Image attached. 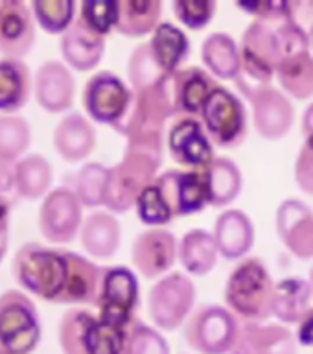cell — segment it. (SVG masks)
<instances>
[{
	"mask_svg": "<svg viewBox=\"0 0 313 354\" xmlns=\"http://www.w3.org/2000/svg\"><path fill=\"white\" fill-rule=\"evenodd\" d=\"M131 115L127 118L124 137L126 148L142 149L162 159L164 129L170 118H176L171 98V76L153 87L133 93Z\"/></svg>",
	"mask_w": 313,
	"mask_h": 354,
	"instance_id": "obj_1",
	"label": "cell"
},
{
	"mask_svg": "<svg viewBox=\"0 0 313 354\" xmlns=\"http://www.w3.org/2000/svg\"><path fill=\"white\" fill-rule=\"evenodd\" d=\"M273 293L275 282L264 260L247 257L231 271L223 299L227 308L243 323H265L273 317Z\"/></svg>",
	"mask_w": 313,
	"mask_h": 354,
	"instance_id": "obj_2",
	"label": "cell"
},
{
	"mask_svg": "<svg viewBox=\"0 0 313 354\" xmlns=\"http://www.w3.org/2000/svg\"><path fill=\"white\" fill-rule=\"evenodd\" d=\"M281 22H265L254 19L240 41V59L242 68L236 77L238 91L249 98L260 88L273 85L276 76V65L281 59Z\"/></svg>",
	"mask_w": 313,
	"mask_h": 354,
	"instance_id": "obj_3",
	"label": "cell"
},
{
	"mask_svg": "<svg viewBox=\"0 0 313 354\" xmlns=\"http://www.w3.org/2000/svg\"><path fill=\"white\" fill-rule=\"evenodd\" d=\"M11 275L26 292L57 304L66 281L65 251L35 242L24 243L11 260Z\"/></svg>",
	"mask_w": 313,
	"mask_h": 354,
	"instance_id": "obj_4",
	"label": "cell"
},
{
	"mask_svg": "<svg viewBox=\"0 0 313 354\" xmlns=\"http://www.w3.org/2000/svg\"><path fill=\"white\" fill-rule=\"evenodd\" d=\"M162 159L142 151V149H124V157L118 165L111 166L107 187H105V209L115 214H124L137 205V199L144 188L157 179Z\"/></svg>",
	"mask_w": 313,
	"mask_h": 354,
	"instance_id": "obj_5",
	"label": "cell"
},
{
	"mask_svg": "<svg viewBox=\"0 0 313 354\" xmlns=\"http://www.w3.org/2000/svg\"><path fill=\"white\" fill-rule=\"evenodd\" d=\"M278 35L281 59L276 65V80L292 98L310 100L313 96L312 37L287 17L278 24Z\"/></svg>",
	"mask_w": 313,
	"mask_h": 354,
	"instance_id": "obj_6",
	"label": "cell"
},
{
	"mask_svg": "<svg viewBox=\"0 0 313 354\" xmlns=\"http://www.w3.org/2000/svg\"><path fill=\"white\" fill-rule=\"evenodd\" d=\"M57 334L65 354H122L126 339V330L107 325L82 308L63 314Z\"/></svg>",
	"mask_w": 313,
	"mask_h": 354,
	"instance_id": "obj_7",
	"label": "cell"
},
{
	"mask_svg": "<svg viewBox=\"0 0 313 354\" xmlns=\"http://www.w3.org/2000/svg\"><path fill=\"white\" fill-rule=\"evenodd\" d=\"M133 96L131 87H127L115 72L99 71L85 83L82 102L94 122L107 124L118 135H124L127 118L131 115Z\"/></svg>",
	"mask_w": 313,
	"mask_h": 354,
	"instance_id": "obj_8",
	"label": "cell"
},
{
	"mask_svg": "<svg viewBox=\"0 0 313 354\" xmlns=\"http://www.w3.org/2000/svg\"><path fill=\"white\" fill-rule=\"evenodd\" d=\"M242 321L221 304H201L184 323L188 347L199 354H231Z\"/></svg>",
	"mask_w": 313,
	"mask_h": 354,
	"instance_id": "obj_9",
	"label": "cell"
},
{
	"mask_svg": "<svg viewBox=\"0 0 313 354\" xmlns=\"http://www.w3.org/2000/svg\"><path fill=\"white\" fill-rule=\"evenodd\" d=\"M203 127L214 146L234 149L247 137V111L231 88L216 85L199 115Z\"/></svg>",
	"mask_w": 313,
	"mask_h": 354,
	"instance_id": "obj_10",
	"label": "cell"
},
{
	"mask_svg": "<svg viewBox=\"0 0 313 354\" xmlns=\"http://www.w3.org/2000/svg\"><path fill=\"white\" fill-rule=\"evenodd\" d=\"M196 295V284L187 273L173 271L160 277L148 293V312L153 325L166 332L177 330L192 315Z\"/></svg>",
	"mask_w": 313,
	"mask_h": 354,
	"instance_id": "obj_11",
	"label": "cell"
},
{
	"mask_svg": "<svg viewBox=\"0 0 313 354\" xmlns=\"http://www.w3.org/2000/svg\"><path fill=\"white\" fill-rule=\"evenodd\" d=\"M41 339V319L28 295L6 290L0 295V345L10 354H30Z\"/></svg>",
	"mask_w": 313,
	"mask_h": 354,
	"instance_id": "obj_12",
	"label": "cell"
},
{
	"mask_svg": "<svg viewBox=\"0 0 313 354\" xmlns=\"http://www.w3.org/2000/svg\"><path fill=\"white\" fill-rule=\"evenodd\" d=\"M96 306L99 321L127 330V326L137 319L138 281L135 273L126 266L105 268Z\"/></svg>",
	"mask_w": 313,
	"mask_h": 354,
	"instance_id": "obj_13",
	"label": "cell"
},
{
	"mask_svg": "<svg viewBox=\"0 0 313 354\" xmlns=\"http://www.w3.org/2000/svg\"><path fill=\"white\" fill-rule=\"evenodd\" d=\"M83 205L72 188L57 187L44 196L39 209V231L48 242L68 243L82 231Z\"/></svg>",
	"mask_w": 313,
	"mask_h": 354,
	"instance_id": "obj_14",
	"label": "cell"
},
{
	"mask_svg": "<svg viewBox=\"0 0 313 354\" xmlns=\"http://www.w3.org/2000/svg\"><path fill=\"white\" fill-rule=\"evenodd\" d=\"M166 148L177 165L205 171L216 159L214 144L196 116H176L166 135Z\"/></svg>",
	"mask_w": 313,
	"mask_h": 354,
	"instance_id": "obj_15",
	"label": "cell"
},
{
	"mask_svg": "<svg viewBox=\"0 0 313 354\" xmlns=\"http://www.w3.org/2000/svg\"><path fill=\"white\" fill-rule=\"evenodd\" d=\"M253 107V127L265 140H281L292 131L295 109L282 88L273 85L253 93L247 98Z\"/></svg>",
	"mask_w": 313,
	"mask_h": 354,
	"instance_id": "obj_16",
	"label": "cell"
},
{
	"mask_svg": "<svg viewBox=\"0 0 313 354\" xmlns=\"http://www.w3.org/2000/svg\"><path fill=\"white\" fill-rule=\"evenodd\" d=\"M179 243L164 227H151L135 238L131 262L144 279H160L176 264Z\"/></svg>",
	"mask_w": 313,
	"mask_h": 354,
	"instance_id": "obj_17",
	"label": "cell"
},
{
	"mask_svg": "<svg viewBox=\"0 0 313 354\" xmlns=\"http://www.w3.org/2000/svg\"><path fill=\"white\" fill-rule=\"evenodd\" d=\"M278 240L298 260L313 259V210L297 198L284 199L275 214Z\"/></svg>",
	"mask_w": 313,
	"mask_h": 354,
	"instance_id": "obj_18",
	"label": "cell"
},
{
	"mask_svg": "<svg viewBox=\"0 0 313 354\" xmlns=\"http://www.w3.org/2000/svg\"><path fill=\"white\" fill-rule=\"evenodd\" d=\"M155 183L168 199L173 216L198 214L209 205L205 174L199 170H168Z\"/></svg>",
	"mask_w": 313,
	"mask_h": 354,
	"instance_id": "obj_19",
	"label": "cell"
},
{
	"mask_svg": "<svg viewBox=\"0 0 313 354\" xmlns=\"http://www.w3.org/2000/svg\"><path fill=\"white\" fill-rule=\"evenodd\" d=\"M35 43V24L30 4L0 0V54L22 59Z\"/></svg>",
	"mask_w": 313,
	"mask_h": 354,
	"instance_id": "obj_20",
	"label": "cell"
},
{
	"mask_svg": "<svg viewBox=\"0 0 313 354\" xmlns=\"http://www.w3.org/2000/svg\"><path fill=\"white\" fill-rule=\"evenodd\" d=\"M35 98L48 113H61L74 104L76 80L61 61H44L35 72Z\"/></svg>",
	"mask_w": 313,
	"mask_h": 354,
	"instance_id": "obj_21",
	"label": "cell"
},
{
	"mask_svg": "<svg viewBox=\"0 0 313 354\" xmlns=\"http://www.w3.org/2000/svg\"><path fill=\"white\" fill-rule=\"evenodd\" d=\"M66 281L57 304H93L96 306L102 290L105 268L82 254L65 251Z\"/></svg>",
	"mask_w": 313,
	"mask_h": 354,
	"instance_id": "obj_22",
	"label": "cell"
},
{
	"mask_svg": "<svg viewBox=\"0 0 313 354\" xmlns=\"http://www.w3.org/2000/svg\"><path fill=\"white\" fill-rule=\"evenodd\" d=\"M218 82L209 71L201 66H187L171 76V98L176 116L199 118L205 102L214 91Z\"/></svg>",
	"mask_w": 313,
	"mask_h": 354,
	"instance_id": "obj_23",
	"label": "cell"
},
{
	"mask_svg": "<svg viewBox=\"0 0 313 354\" xmlns=\"http://www.w3.org/2000/svg\"><path fill=\"white\" fill-rule=\"evenodd\" d=\"M231 354H297V336L284 325L242 321Z\"/></svg>",
	"mask_w": 313,
	"mask_h": 354,
	"instance_id": "obj_24",
	"label": "cell"
},
{
	"mask_svg": "<svg viewBox=\"0 0 313 354\" xmlns=\"http://www.w3.org/2000/svg\"><path fill=\"white\" fill-rule=\"evenodd\" d=\"M214 238L220 254L227 260H243L254 248L256 231L247 212L240 209L223 210L214 223Z\"/></svg>",
	"mask_w": 313,
	"mask_h": 354,
	"instance_id": "obj_25",
	"label": "cell"
},
{
	"mask_svg": "<svg viewBox=\"0 0 313 354\" xmlns=\"http://www.w3.org/2000/svg\"><path fill=\"white\" fill-rule=\"evenodd\" d=\"M59 50L63 59L79 72L93 71L99 65L105 54V37L85 24L82 17L61 35Z\"/></svg>",
	"mask_w": 313,
	"mask_h": 354,
	"instance_id": "obj_26",
	"label": "cell"
},
{
	"mask_svg": "<svg viewBox=\"0 0 313 354\" xmlns=\"http://www.w3.org/2000/svg\"><path fill=\"white\" fill-rule=\"evenodd\" d=\"M52 142L66 162H82L96 148V129L82 113H68L55 124Z\"/></svg>",
	"mask_w": 313,
	"mask_h": 354,
	"instance_id": "obj_27",
	"label": "cell"
},
{
	"mask_svg": "<svg viewBox=\"0 0 313 354\" xmlns=\"http://www.w3.org/2000/svg\"><path fill=\"white\" fill-rule=\"evenodd\" d=\"M82 245L88 254L96 259H111L122 243V225L111 212H93L83 220Z\"/></svg>",
	"mask_w": 313,
	"mask_h": 354,
	"instance_id": "obj_28",
	"label": "cell"
},
{
	"mask_svg": "<svg viewBox=\"0 0 313 354\" xmlns=\"http://www.w3.org/2000/svg\"><path fill=\"white\" fill-rule=\"evenodd\" d=\"M220 257V249L212 232L205 229H190L182 234L179 242L177 259L187 273L203 277L214 270Z\"/></svg>",
	"mask_w": 313,
	"mask_h": 354,
	"instance_id": "obj_29",
	"label": "cell"
},
{
	"mask_svg": "<svg viewBox=\"0 0 313 354\" xmlns=\"http://www.w3.org/2000/svg\"><path fill=\"white\" fill-rule=\"evenodd\" d=\"M201 59L212 76L225 82H236L242 68L240 44L225 32H214L205 37L201 44Z\"/></svg>",
	"mask_w": 313,
	"mask_h": 354,
	"instance_id": "obj_30",
	"label": "cell"
},
{
	"mask_svg": "<svg viewBox=\"0 0 313 354\" xmlns=\"http://www.w3.org/2000/svg\"><path fill=\"white\" fill-rule=\"evenodd\" d=\"M203 174L210 207H216V209L229 207L242 194V168L231 157H216Z\"/></svg>",
	"mask_w": 313,
	"mask_h": 354,
	"instance_id": "obj_31",
	"label": "cell"
},
{
	"mask_svg": "<svg viewBox=\"0 0 313 354\" xmlns=\"http://www.w3.org/2000/svg\"><path fill=\"white\" fill-rule=\"evenodd\" d=\"M312 288L303 277H286L275 282L273 317L284 325H298L310 310Z\"/></svg>",
	"mask_w": 313,
	"mask_h": 354,
	"instance_id": "obj_32",
	"label": "cell"
},
{
	"mask_svg": "<svg viewBox=\"0 0 313 354\" xmlns=\"http://www.w3.org/2000/svg\"><path fill=\"white\" fill-rule=\"evenodd\" d=\"M148 43L155 61L168 76H173L177 71H181V65L190 54V41L187 33L171 22H160Z\"/></svg>",
	"mask_w": 313,
	"mask_h": 354,
	"instance_id": "obj_33",
	"label": "cell"
},
{
	"mask_svg": "<svg viewBox=\"0 0 313 354\" xmlns=\"http://www.w3.org/2000/svg\"><path fill=\"white\" fill-rule=\"evenodd\" d=\"M32 93V72L22 59H0V111L13 115L22 109Z\"/></svg>",
	"mask_w": 313,
	"mask_h": 354,
	"instance_id": "obj_34",
	"label": "cell"
},
{
	"mask_svg": "<svg viewBox=\"0 0 313 354\" xmlns=\"http://www.w3.org/2000/svg\"><path fill=\"white\" fill-rule=\"evenodd\" d=\"M160 0H118L116 32L126 37H144L160 24Z\"/></svg>",
	"mask_w": 313,
	"mask_h": 354,
	"instance_id": "obj_35",
	"label": "cell"
},
{
	"mask_svg": "<svg viewBox=\"0 0 313 354\" xmlns=\"http://www.w3.org/2000/svg\"><path fill=\"white\" fill-rule=\"evenodd\" d=\"M109 168L99 162H87L76 174H66L65 187L72 188L79 203L87 209L102 207L105 201V187H107Z\"/></svg>",
	"mask_w": 313,
	"mask_h": 354,
	"instance_id": "obj_36",
	"label": "cell"
},
{
	"mask_svg": "<svg viewBox=\"0 0 313 354\" xmlns=\"http://www.w3.org/2000/svg\"><path fill=\"white\" fill-rule=\"evenodd\" d=\"M52 185V166L48 159L39 153H30L17 160V188L21 198L39 199L48 194Z\"/></svg>",
	"mask_w": 313,
	"mask_h": 354,
	"instance_id": "obj_37",
	"label": "cell"
},
{
	"mask_svg": "<svg viewBox=\"0 0 313 354\" xmlns=\"http://www.w3.org/2000/svg\"><path fill=\"white\" fill-rule=\"evenodd\" d=\"M127 77H129V85H131L133 93H140L144 88H149L160 83L166 77H170L159 63L155 61L149 43L138 44L137 48L133 50L127 61Z\"/></svg>",
	"mask_w": 313,
	"mask_h": 354,
	"instance_id": "obj_38",
	"label": "cell"
},
{
	"mask_svg": "<svg viewBox=\"0 0 313 354\" xmlns=\"http://www.w3.org/2000/svg\"><path fill=\"white\" fill-rule=\"evenodd\" d=\"M33 19L46 33H63L76 21V2L74 0H33Z\"/></svg>",
	"mask_w": 313,
	"mask_h": 354,
	"instance_id": "obj_39",
	"label": "cell"
},
{
	"mask_svg": "<svg viewBox=\"0 0 313 354\" xmlns=\"http://www.w3.org/2000/svg\"><path fill=\"white\" fill-rule=\"evenodd\" d=\"M32 142V129L24 116L0 115V160H15Z\"/></svg>",
	"mask_w": 313,
	"mask_h": 354,
	"instance_id": "obj_40",
	"label": "cell"
},
{
	"mask_svg": "<svg viewBox=\"0 0 313 354\" xmlns=\"http://www.w3.org/2000/svg\"><path fill=\"white\" fill-rule=\"evenodd\" d=\"M135 209H137L138 220L142 221L144 225H148L149 229L168 225L176 218L168 199L164 198V194L155 181L140 192Z\"/></svg>",
	"mask_w": 313,
	"mask_h": 354,
	"instance_id": "obj_41",
	"label": "cell"
},
{
	"mask_svg": "<svg viewBox=\"0 0 313 354\" xmlns=\"http://www.w3.org/2000/svg\"><path fill=\"white\" fill-rule=\"evenodd\" d=\"M122 354H170V345L157 328L135 319L127 326Z\"/></svg>",
	"mask_w": 313,
	"mask_h": 354,
	"instance_id": "obj_42",
	"label": "cell"
},
{
	"mask_svg": "<svg viewBox=\"0 0 313 354\" xmlns=\"http://www.w3.org/2000/svg\"><path fill=\"white\" fill-rule=\"evenodd\" d=\"M79 17L88 28H93L102 37H107L111 30L116 28L118 0H85L79 6Z\"/></svg>",
	"mask_w": 313,
	"mask_h": 354,
	"instance_id": "obj_43",
	"label": "cell"
},
{
	"mask_svg": "<svg viewBox=\"0 0 313 354\" xmlns=\"http://www.w3.org/2000/svg\"><path fill=\"white\" fill-rule=\"evenodd\" d=\"M171 10L182 26L190 30H203L214 19L218 4L214 0H176L171 4Z\"/></svg>",
	"mask_w": 313,
	"mask_h": 354,
	"instance_id": "obj_44",
	"label": "cell"
},
{
	"mask_svg": "<svg viewBox=\"0 0 313 354\" xmlns=\"http://www.w3.org/2000/svg\"><path fill=\"white\" fill-rule=\"evenodd\" d=\"M295 183L304 194L313 196V137H304L295 159Z\"/></svg>",
	"mask_w": 313,
	"mask_h": 354,
	"instance_id": "obj_45",
	"label": "cell"
},
{
	"mask_svg": "<svg viewBox=\"0 0 313 354\" xmlns=\"http://www.w3.org/2000/svg\"><path fill=\"white\" fill-rule=\"evenodd\" d=\"M236 8L247 11L254 19L265 22H282L287 17V0H258V2H238Z\"/></svg>",
	"mask_w": 313,
	"mask_h": 354,
	"instance_id": "obj_46",
	"label": "cell"
},
{
	"mask_svg": "<svg viewBox=\"0 0 313 354\" xmlns=\"http://www.w3.org/2000/svg\"><path fill=\"white\" fill-rule=\"evenodd\" d=\"M0 196L11 205L21 198L17 188V160H0Z\"/></svg>",
	"mask_w": 313,
	"mask_h": 354,
	"instance_id": "obj_47",
	"label": "cell"
},
{
	"mask_svg": "<svg viewBox=\"0 0 313 354\" xmlns=\"http://www.w3.org/2000/svg\"><path fill=\"white\" fill-rule=\"evenodd\" d=\"M13 205L0 196V257H4L10 242V212Z\"/></svg>",
	"mask_w": 313,
	"mask_h": 354,
	"instance_id": "obj_48",
	"label": "cell"
},
{
	"mask_svg": "<svg viewBox=\"0 0 313 354\" xmlns=\"http://www.w3.org/2000/svg\"><path fill=\"white\" fill-rule=\"evenodd\" d=\"M297 343L313 348V306H310V310L297 325Z\"/></svg>",
	"mask_w": 313,
	"mask_h": 354,
	"instance_id": "obj_49",
	"label": "cell"
},
{
	"mask_svg": "<svg viewBox=\"0 0 313 354\" xmlns=\"http://www.w3.org/2000/svg\"><path fill=\"white\" fill-rule=\"evenodd\" d=\"M303 135L304 137H312L313 135V102L306 107L303 115Z\"/></svg>",
	"mask_w": 313,
	"mask_h": 354,
	"instance_id": "obj_50",
	"label": "cell"
},
{
	"mask_svg": "<svg viewBox=\"0 0 313 354\" xmlns=\"http://www.w3.org/2000/svg\"><path fill=\"white\" fill-rule=\"evenodd\" d=\"M308 282H310V288H312V295H313V266L310 268V275H308Z\"/></svg>",
	"mask_w": 313,
	"mask_h": 354,
	"instance_id": "obj_51",
	"label": "cell"
},
{
	"mask_svg": "<svg viewBox=\"0 0 313 354\" xmlns=\"http://www.w3.org/2000/svg\"><path fill=\"white\" fill-rule=\"evenodd\" d=\"M0 354H10V353H8V351H6V348L0 345Z\"/></svg>",
	"mask_w": 313,
	"mask_h": 354,
	"instance_id": "obj_52",
	"label": "cell"
},
{
	"mask_svg": "<svg viewBox=\"0 0 313 354\" xmlns=\"http://www.w3.org/2000/svg\"><path fill=\"white\" fill-rule=\"evenodd\" d=\"M312 50H313V30H312Z\"/></svg>",
	"mask_w": 313,
	"mask_h": 354,
	"instance_id": "obj_53",
	"label": "cell"
},
{
	"mask_svg": "<svg viewBox=\"0 0 313 354\" xmlns=\"http://www.w3.org/2000/svg\"><path fill=\"white\" fill-rule=\"evenodd\" d=\"M2 259H4V257H0V262H2Z\"/></svg>",
	"mask_w": 313,
	"mask_h": 354,
	"instance_id": "obj_54",
	"label": "cell"
},
{
	"mask_svg": "<svg viewBox=\"0 0 313 354\" xmlns=\"http://www.w3.org/2000/svg\"><path fill=\"white\" fill-rule=\"evenodd\" d=\"M312 137H313V135H312Z\"/></svg>",
	"mask_w": 313,
	"mask_h": 354,
	"instance_id": "obj_55",
	"label": "cell"
}]
</instances>
